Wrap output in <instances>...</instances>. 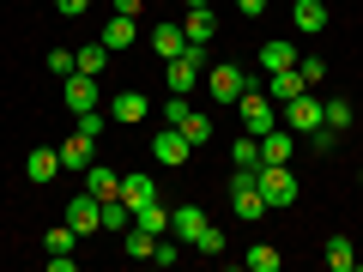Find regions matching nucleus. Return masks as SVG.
Wrapping results in <instances>:
<instances>
[{"label":"nucleus","mask_w":363,"mask_h":272,"mask_svg":"<svg viewBox=\"0 0 363 272\" xmlns=\"http://www.w3.org/2000/svg\"><path fill=\"white\" fill-rule=\"evenodd\" d=\"M297 73H303V85H321V79H327V61H315V55H297Z\"/></svg>","instance_id":"473e14b6"},{"label":"nucleus","mask_w":363,"mask_h":272,"mask_svg":"<svg viewBox=\"0 0 363 272\" xmlns=\"http://www.w3.org/2000/svg\"><path fill=\"white\" fill-rule=\"evenodd\" d=\"M91 164H97V140H91V133H73V140L61 145V169H79V176H85Z\"/></svg>","instance_id":"9d476101"},{"label":"nucleus","mask_w":363,"mask_h":272,"mask_svg":"<svg viewBox=\"0 0 363 272\" xmlns=\"http://www.w3.org/2000/svg\"><path fill=\"white\" fill-rule=\"evenodd\" d=\"M309 140H315V152H321V157H327V152H333V145H339V133H333V128H315V133H309Z\"/></svg>","instance_id":"e433bc0d"},{"label":"nucleus","mask_w":363,"mask_h":272,"mask_svg":"<svg viewBox=\"0 0 363 272\" xmlns=\"http://www.w3.org/2000/svg\"><path fill=\"white\" fill-rule=\"evenodd\" d=\"M67 224H73V236H97V230H104V200L91 194V188L73 194V200H67Z\"/></svg>","instance_id":"39448f33"},{"label":"nucleus","mask_w":363,"mask_h":272,"mask_svg":"<svg viewBox=\"0 0 363 272\" xmlns=\"http://www.w3.org/2000/svg\"><path fill=\"white\" fill-rule=\"evenodd\" d=\"M236 6H242L248 18H260V13H267V0H236Z\"/></svg>","instance_id":"ea45409f"},{"label":"nucleus","mask_w":363,"mask_h":272,"mask_svg":"<svg viewBox=\"0 0 363 272\" xmlns=\"http://www.w3.org/2000/svg\"><path fill=\"white\" fill-rule=\"evenodd\" d=\"M291 25H297L303 37H321L327 30V6L321 0H297V6H291Z\"/></svg>","instance_id":"dca6fc26"},{"label":"nucleus","mask_w":363,"mask_h":272,"mask_svg":"<svg viewBox=\"0 0 363 272\" xmlns=\"http://www.w3.org/2000/svg\"><path fill=\"white\" fill-rule=\"evenodd\" d=\"M357 266H363V254H357Z\"/></svg>","instance_id":"79ce46f5"},{"label":"nucleus","mask_w":363,"mask_h":272,"mask_svg":"<svg viewBox=\"0 0 363 272\" xmlns=\"http://www.w3.org/2000/svg\"><path fill=\"white\" fill-rule=\"evenodd\" d=\"M128 224H133V206H128V200H104V230H116V236H128Z\"/></svg>","instance_id":"393cba45"},{"label":"nucleus","mask_w":363,"mask_h":272,"mask_svg":"<svg viewBox=\"0 0 363 272\" xmlns=\"http://www.w3.org/2000/svg\"><path fill=\"white\" fill-rule=\"evenodd\" d=\"M85 188H91L97 200H116V194H121V176H116L109 164H91V169H85Z\"/></svg>","instance_id":"412c9836"},{"label":"nucleus","mask_w":363,"mask_h":272,"mask_svg":"<svg viewBox=\"0 0 363 272\" xmlns=\"http://www.w3.org/2000/svg\"><path fill=\"white\" fill-rule=\"evenodd\" d=\"M79 133H91V140H97V133H104V109H85V115H79Z\"/></svg>","instance_id":"c9c22d12"},{"label":"nucleus","mask_w":363,"mask_h":272,"mask_svg":"<svg viewBox=\"0 0 363 272\" xmlns=\"http://www.w3.org/2000/svg\"><path fill=\"white\" fill-rule=\"evenodd\" d=\"M260 194H267V206L279 212V206H297L303 200V181L291 176L285 164H260Z\"/></svg>","instance_id":"7ed1b4c3"},{"label":"nucleus","mask_w":363,"mask_h":272,"mask_svg":"<svg viewBox=\"0 0 363 272\" xmlns=\"http://www.w3.org/2000/svg\"><path fill=\"white\" fill-rule=\"evenodd\" d=\"M297 91H309V85H303V73H297V67H285V73H267V97H272L279 109H285L291 97H297Z\"/></svg>","instance_id":"a211bd4d"},{"label":"nucleus","mask_w":363,"mask_h":272,"mask_svg":"<svg viewBox=\"0 0 363 272\" xmlns=\"http://www.w3.org/2000/svg\"><path fill=\"white\" fill-rule=\"evenodd\" d=\"M25 176L37 181V188H49V181L61 176V152H49V145H37V152L25 157Z\"/></svg>","instance_id":"4468645a"},{"label":"nucleus","mask_w":363,"mask_h":272,"mask_svg":"<svg viewBox=\"0 0 363 272\" xmlns=\"http://www.w3.org/2000/svg\"><path fill=\"white\" fill-rule=\"evenodd\" d=\"M109 55H116V49H109L104 37H97V42H85V49H79V73H104V67H109Z\"/></svg>","instance_id":"a878e982"},{"label":"nucleus","mask_w":363,"mask_h":272,"mask_svg":"<svg viewBox=\"0 0 363 272\" xmlns=\"http://www.w3.org/2000/svg\"><path fill=\"white\" fill-rule=\"evenodd\" d=\"M182 49H188L182 25H169V18H164V25H152V55H157V61H176Z\"/></svg>","instance_id":"2eb2a0df"},{"label":"nucleus","mask_w":363,"mask_h":272,"mask_svg":"<svg viewBox=\"0 0 363 272\" xmlns=\"http://www.w3.org/2000/svg\"><path fill=\"white\" fill-rule=\"evenodd\" d=\"M109 115H116L121 128H140V121L152 115V103H145V91H121L116 103H109Z\"/></svg>","instance_id":"f8f14e48"},{"label":"nucleus","mask_w":363,"mask_h":272,"mask_svg":"<svg viewBox=\"0 0 363 272\" xmlns=\"http://www.w3.org/2000/svg\"><path fill=\"white\" fill-rule=\"evenodd\" d=\"M230 164H260V140L255 133H242V140L230 145Z\"/></svg>","instance_id":"2f4dec72"},{"label":"nucleus","mask_w":363,"mask_h":272,"mask_svg":"<svg viewBox=\"0 0 363 272\" xmlns=\"http://www.w3.org/2000/svg\"><path fill=\"white\" fill-rule=\"evenodd\" d=\"M182 37L206 49V42L218 37V18H212V6H194V13H182Z\"/></svg>","instance_id":"9b49d317"},{"label":"nucleus","mask_w":363,"mask_h":272,"mask_svg":"<svg viewBox=\"0 0 363 272\" xmlns=\"http://www.w3.org/2000/svg\"><path fill=\"white\" fill-rule=\"evenodd\" d=\"M182 133H188V140H194V152H200V145H206V140H212L218 128H212V115H200V109H188V115H182Z\"/></svg>","instance_id":"bb28decb"},{"label":"nucleus","mask_w":363,"mask_h":272,"mask_svg":"<svg viewBox=\"0 0 363 272\" xmlns=\"http://www.w3.org/2000/svg\"><path fill=\"white\" fill-rule=\"evenodd\" d=\"M236 115H242V133H255V140L279 128V103H272L267 91H255V85H248L242 97H236Z\"/></svg>","instance_id":"f257e3e1"},{"label":"nucleus","mask_w":363,"mask_h":272,"mask_svg":"<svg viewBox=\"0 0 363 272\" xmlns=\"http://www.w3.org/2000/svg\"><path fill=\"white\" fill-rule=\"evenodd\" d=\"M121 200H128V206H152V200H157V181L145 176V169H128V176H121Z\"/></svg>","instance_id":"f3484780"},{"label":"nucleus","mask_w":363,"mask_h":272,"mask_svg":"<svg viewBox=\"0 0 363 272\" xmlns=\"http://www.w3.org/2000/svg\"><path fill=\"white\" fill-rule=\"evenodd\" d=\"M43 67H49L55 79H67V73H79V55L73 49H49V61H43Z\"/></svg>","instance_id":"7c9ffc66"},{"label":"nucleus","mask_w":363,"mask_h":272,"mask_svg":"<svg viewBox=\"0 0 363 272\" xmlns=\"http://www.w3.org/2000/svg\"><path fill=\"white\" fill-rule=\"evenodd\" d=\"M152 157H157L164 169H182L188 157H194V140H188L182 128H157V133H152Z\"/></svg>","instance_id":"20e7f679"},{"label":"nucleus","mask_w":363,"mask_h":272,"mask_svg":"<svg viewBox=\"0 0 363 272\" xmlns=\"http://www.w3.org/2000/svg\"><path fill=\"white\" fill-rule=\"evenodd\" d=\"M73 242H79V236H73V224H67V218L43 236V248H49V254H73Z\"/></svg>","instance_id":"c756f323"},{"label":"nucleus","mask_w":363,"mask_h":272,"mask_svg":"<svg viewBox=\"0 0 363 272\" xmlns=\"http://www.w3.org/2000/svg\"><path fill=\"white\" fill-rule=\"evenodd\" d=\"M133 224H140L145 236H164V230H169V206H164V200H152V206H133Z\"/></svg>","instance_id":"4be33fe9"},{"label":"nucleus","mask_w":363,"mask_h":272,"mask_svg":"<svg viewBox=\"0 0 363 272\" xmlns=\"http://www.w3.org/2000/svg\"><path fill=\"white\" fill-rule=\"evenodd\" d=\"M357 181H363V169H357Z\"/></svg>","instance_id":"37998d69"},{"label":"nucleus","mask_w":363,"mask_h":272,"mask_svg":"<svg viewBox=\"0 0 363 272\" xmlns=\"http://www.w3.org/2000/svg\"><path fill=\"white\" fill-rule=\"evenodd\" d=\"M200 67H206V49H200V42H188L176 61H164V85L176 91V97H188V91L200 85Z\"/></svg>","instance_id":"f03ea898"},{"label":"nucleus","mask_w":363,"mask_h":272,"mask_svg":"<svg viewBox=\"0 0 363 272\" xmlns=\"http://www.w3.org/2000/svg\"><path fill=\"white\" fill-rule=\"evenodd\" d=\"M206 91L218 97V103H236V97L248 91V73H242V67H230V61H218V67L206 73Z\"/></svg>","instance_id":"6e6552de"},{"label":"nucleus","mask_w":363,"mask_h":272,"mask_svg":"<svg viewBox=\"0 0 363 272\" xmlns=\"http://www.w3.org/2000/svg\"><path fill=\"white\" fill-rule=\"evenodd\" d=\"M55 13H67V18H85V13H91V0H55Z\"/></svg>","instance_id":"4c0bfd02"},{"label":"nucleus","mask_w":363,"mask_h":272,"mask_svg":"<svg viewBox=\"0 0 363 272\" xmlns=\"http://www.w3.org/2000/svg\"><path fill=\"white\" fill-rule=\"evenodd\" d=\"M242 260H248V272H279V248H272V242H255Z\"/></svg>","instance_id":"c85d7f7f"},{"label":"nucleus","mask_w":363,"mask_h":272,"mask_svg":"<svg viewBox=\"0 0 363 272\" xmlns=\"http://www.w3.org/2000/svg\"><path fill=\"white\" fill-rule=\"evenodd\" d=\"M109 6H116V13H128V18H140V13H145V0H109Z\"/></svg>","instance_id":"58836bf2"},{"label":"nucleus","mask_w":363,"mask_h":272,"mask_svg":"<svg viewBox=\"0 0 363 272\" xmlns=\"http://www.w3.org/2000/svg\"><path fill=\"white\" fill-rule=\"evenodd\" d=\"M279 115H285L291 133H315V128H321V97H315V91H297V97H291Z\"/></svg>","instance_id":"0eeeda50"},{"label":"nucleus","mask_w":363,"mask_h":272,"mask_svg":"<svg viewBox=\"0 0 363 272\" xmlns=\"http://www.w3.org/2000/svg\"><path fill=\"white\" fill-rule=\"evenodd\" d=\"M182 115H188V97H176V91H169V103H164V128H182Z\"/></svg>","instance_id":"f704fd0d"},{"label":"nucleus","mask_w":363,"mask_h":272,"mask_svg":"<svg viewBox=\"0 0 363 272\" xmlns=\"http://www.w3.org/2000/svg\"><path fill=\"white\" fill-rule=\"evenodd\" d=\"M61 97L73 115H85V109H104V97H97V73H67L61 79Z\"/></svg>","instance_id":"423d86ee"},{"label":"nucleus","mask_w":363,"mask_h":272,"mask_svg":"<svg viewBox=\"0 0 363 272\" xmlns=\"http://www.w3.org/2000/svg\"><path fill=\"white\" fill-rule=\"evenodd\" d=\"M182 6H188V13H194V6H212V0H182Z\"/></svg>","instance_id":"a19ab883"},{"label":"nucleus","mask_w":363,"mask_h":272,"mask_svg":"<svg viewBox=\"0 0 363 272\" xmlns=\"http://www.w3.org/2000/svg\"><path fill=\"white\" fill-rule=\"evenodd\" d=\"M200 230H206V212H200V206H169V236H182V242L194 248Z\"/></svg>","instance_id":"ddd939ff"},{"label":"nucleus","mask_w":363,"mask_h":272,"mask_svg":"<svg viewBox=\"0 0 363 272\" xmlns=\"http://www.w3.org/2000/svg\"><path fill=\"white\" fill-rule=\"evenodd\" d=\"M133 37H140V18L109 13V25H104V42H109V49H133Z\"/></svg>","instance_id":"6ab92c4d"},{"label":"nucleus","mask_w":363,"mask_h":272,"mask_svg":"<svg viewBox=\"0 0 363 272\" xmlns=\"http://www.w3.org/2000/svg\"><path fill=\"white\" fill-rule=\"evenodd\" d=\"M260 67H267V73H285V67H297V42H285V37H272L267 49H260Z\"/></svg>","instance_id":"aec40b11"},{"label":"nucleus","mask_w":363,"mask_h":272,"mask_svg":"<svg viewBox=\"0 0 363 272\" xmlns=\"http://www.w3.org/2000/svg\"><path fill=\"white\" fill-rule=\"evenodd\" d=\"M327 266H333V272H357V248H351V236H327Z\"/></svg>","instance_id":"5701e85b"},{"label":"nucleus","mask_w":363,"mask_h":272,"mask_svg":"<svg viewBox=\"0 0 363 272\" xmlns=\"http://www.w3.org/2000/svg\"><path fill=\"white\" fill-rule=\"evenodd\" d=\"M291 152H297V133L279 121L272 133H260V164H291Z\"/></svg>","instance_id":"1a4fd4ad"},{"label":"nucleus","mask_w":363,"mask_h":272,"mask_svg":"<svg viewBox=\"0 0 363 272\" xmlns=\"http://www.w3.org/2000/svg\"><path fill=\"white\" fill-rule=\"evenodd\" d=\"M121 248H128L133 260H152V248H157V236H145L140 224H128V236H121Z\"/></svg>","instance_id":"cd10ccee"},{"label":"nucleus","mask_w":363,"mask_h":272,"mask_svg":"<svg viewBox=\"0 0 363 272\" xmlns=\"http://www.w3.org/2000/svg\"><path fill=\"white\" fill-rule=\"evenodd\" d=\"M351 115H357V109H351L345 97H327V103H321V128H333V133H345Z\"/></svg>","instance_id":"b1692460"},{"label":"nucleus","mask_w":363,"mask_h":272,"mask_svg":"<svg viewBox=\"0 0 363 272\" xmlns=\"http://www.w3.org/2000/svg\"><path fill=\"white\" fill-rule=\"evenodd\" d=\"M194 248H200V254H224V230H212V224H206V230L194 236Z\"/></svg>","instance_id":"72a5a7b5"}]
</instances>
